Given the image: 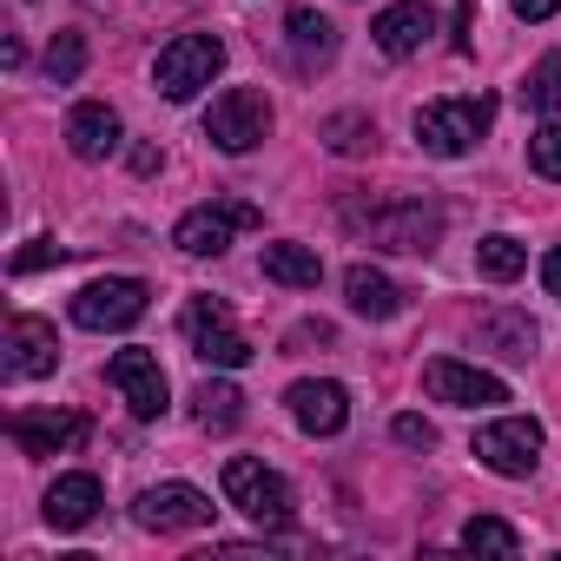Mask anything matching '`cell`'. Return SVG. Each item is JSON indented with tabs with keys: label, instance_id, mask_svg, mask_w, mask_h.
Wrapping results in <instances>:
<instances>
[{
	"label": "cell",
	"instance_id": "cell-21",
	"mask_svg": "<svg viewBox=\"0 0 561 561\" xmlns=\"http://www.w3.org/2000/svg\"><path fill=\"white\" fill-rule=\"evenodd\" d=\"M264 277L271 285H285V291H318L324 285V257L311 244H264Z\"/></svg>",
	"mask_w": 561,
	"mask_h": 561
},
{
	"label": "cell",
	"instance_id": "cell-14",
	"mask_svg": "<svg viewBox=\"0 0 561 561\" xmlns=\"http://www.w3.org/2000/svg\"><path fill=\"white\" fill-rule=\"evenodd\" d=\"M60 364V337L47 318H14L8 324V357H0V370H8V383H27V377H54Z\"/></svg>",
	"mask_w": 561,
	"mask_h": 561
},
{
	"label": "cell",
	"instance_id": "cell-15",
	"mask_svg": "<svg viewBox=\"0 0 561 561\" xmlns=\"http://www.w3.org/2000/svg\"><path fill=\"white\" fill-rule=\"evenodd\" d=\"M291 423L305 430V436H337L344 423H351V390L344 383H331V377H305V383H291Z\"/></svg>",
	"mask_w": 561,
	"mask_h": 561
},
{
	"label": "cell",
	"instance_id": "cell-7",
	"mask_svg": "<svg viewBox=\"0 0 561 561\" xmlns=\"http://www.w3.org/2000/svg\"><path fill=\"white\" fill-rule=\"evenodd\" d=\"M476 462L495 469V476H508V482L535 476V462H541V423L535 416H495V423H482L476 430Z\"/></svg>",
	"mask_w": 561,
	"mask_h": 561
},
{
	"label": "cell",
	"instance_id": "cell-34",
	"mask_svg": "<svg viewBox=\"0 0 561 561\" xmlns=\"http://www.w3.org/2000/svg\"><path fill=\"white\" fill-rule=\"evenodd\" d=\"M508 8H515V14H522V21H548V14H554V8H561V0H508Z\"/></svg>",
	"mask_w": 561,
	"mask_h": 561
},
{
	"label": "cell",
	"instance_id": "cell-17",
	"mask_svg": "<svg viewBox=\"0 0 561 561\" xmlns=\"http://www.w3.org/2000/svg\"><path fill=\"white\" fill-rule=\"evenodd\" d=\"M430 34H436V8H430V0H397V8H383L377 27H370V41H377L390 60H410Z\"/></svg>",
	"mask_w": 561,
	"mask_h": 561
},
{
	"label": "cell",
	"instance_id": "cell-22",
	"mask_svg": "<svg viewBox=\"0 0 561 561\" xmlns=\"http://www.w3.org/2000/svg\"><path fill=\"white\" fill-rule=\"evenodd\" d=\"M476 344H489L508 364H528L535 357V324L522 311H489V318H476Z\"/></svg>",
	"mask_w": 561,
	"mask_h": 561
},
{
	"label": "cell",
	"instance_id": "cell-32",
	"mask_svg": "<svg viewBox=\"0 0 561 561\" xmlns=\"http://www.w3.org/2000/svg\"><path fill=\"white\" fill-rule=\"evenodd\" d=\"M469 34H476V0H456V54H469V47H476Z\"/></svg>",
	"mask_w": 561,
	"mask_h": 561
},
{
	"label": "cell",
	"instance_id": "cell-11",
	"mask_svg": "<svg viewBox=\"0 0 561 561\" xmlns=\"http://www.w3.org/2000/svg\"><path fill=\"white\" fill-rule=\"evenodd\" d=\"M133 522L139 528H159V535H185V528H205L211 522V495H198L192 482H159L133 502Z\"/></svg>",
	"mask_w": 561,
	"mask_h": 561
},
{
	"label": "cell",
	"instance_id": "cell-30",
	"mask_svg": "<svg viewBox=\"0 0 561 561\" xmlns=\"http://www.w3.org/2000/svg\"><path fill=\"white\" fill-rule=\"evenodd\" d=\"M67 257V244H54V238H34L27 251H14V271L21 277H34V271H47V264H60Z\"/></svg>",
	"mask_w": 561,
	"mask_h": 561
},
{
	"label": "cell",
	"instance_id": "cell-24",
	"mask_svg": "<svg viewBox=\"0 0 561 561\" xmlns=\"http://www.w3.org/2000/svg\"><path fill=\"white\" fill-rule=\"evenodd\" d=\"M476 264L495 277V285H508V277H522V271H528V251H522L508 231H489V238L476 244Z\"/></svg>",
	"mask_w": 561,
	"mask_h": 561
},
{
	"label": "cell",
	"instance_id": "cell-1",
	"mask_svg": "<svg viewBox=\"0 0 561 561\" xmlns=\"http://www.w3.org/2000/svg\"><path fill=\"white\" fill-rule=\"evenodd\" d=\"M344 225L357 238H370L377 251H436L443 244V205L430 198H383V205H344Z\"/></svg>",
	"mask_w": 561,
	"mask_h": 561
},
{
	"label": "cell",
	"instance_id": "cell-13",
	"mask_svg": "<svg viewBox=\"0 0 561 561\" xmlns=\"http://www.w3.org/2000/svg\"><path fill=\"white\" fill-rule=\"evenodd\" d=\"M106 377H113V390L126 397V410H133L139 423L165 416V370H159L152 351H119V357L106 364Z\"/></svg>",
	"mask_w": 561,
	"mask_h": 561
},
{
	"label": "cell",
	"instance_id": "cell-2",
	"mask_svg": "<svg viewBox=\"0 0 561 561\" xmlns=\"http://www.w3.org/2000/svg\"><path fill=\"white\" fill-rule=\"evenodd\" d=\"M489 126H495V100H489V93H476V100H430V106L416 113V139H423V152H436V159H462Z\"/></svg>",
	"mask_w": 561,
	"mask_h": 561
},
{
	"label": "cell",
	"instance_id": "cell-35",
	"mask_svg": "<svg viewBox=\"0 0 561 561\" xmlns=\"http://www.w3.org/2000/svg\"><path fill=\"white\" fill-rule=\"evenodd\" d=\"M165 159H159V146H133V172H159Z\"/></svg>",
	"mask_w": 561,
	"mask_h": 561
},
{
	"label": "cell",
	"instance_id": "cell-19",
	"mask_svg": "<svg viewBox=\"0 0 561 561\" xmlns=\"http://www.w3.org/2000/svg\"><path fill=\"white\" fill-rule=\"evenodd\" d=\"M285 41H291V60H298L305 73H318V67L337 60V27H331L318 8H291V14H285Z\"/></svg>",
	"mask_w": 561,
	"mask_h": 561
},
{
	"label": "cell",
	"instance_id": "cell-18",
	"mask_svg": "<svg viewBox=\"0 0 561 561\" xmlns=\"http://www.w3.org/2000/svg\"><path fill=\"white\" fill-rule=\"evenodd\" d=\"M67 146H73V159H106V152H119V113H113L106 100H80V106L67 113Z\"/></svg>",
	"mask_w": 561,
	"mask_h": 561
},
{
	"label": "cell",
	"instance_id": "cell-26",
	"mask_svg": "<svg viewBox=\"0 0 561 561\" xmlns=\"http://www.w3.org/2000/svg\"><path fill=\"white\" fill-rule=\"evenodd\" d=\"M324 146L344 152V159H351V152H370V146H377V126H370L364 113H337V119H324Z\"/></svg>",
	"mask_w": 561,
	"mask_h": 561
},
{
	"label": "cell",
	"instance_id": "cell-25",
	"mask_svg": "<svg viewBox=\"0 0 561 561\" xmlns=\"http://www.w3.org/2000/svg\"><path fill=\"white\" fill-rule=\"evenodd\" d=\"M462 548H476V554H515L522 535H515L502 515H469V522H462Z\"/></svg>",
	"mask_w": 561,
	"mask_h": 561
},
{
	"label": "cell",
	"instance_id": "cell-10",
	"mask_svg": "<svg viewBox=\"0 0 561 561\" xmlns=\"http://www.w3.org/2000/svg\"><path fill=\"white\" fill-rule=\"evenodd\" d=\"M423 390H430L436 403H456V410H489V403H508V383H502L495 370L462 364V357H436V364L423 370Z\"/></svg>",
	"mask_w": 561,
	"mask_h": 561
},
{
	"label": "cell",
	"instance_id": "cell-6",
	"mask_svg": "<svg viewBox=\"0 0 561 561\" xmlns=\"http://www.w3.org/2000/svg\"><path fill=\"white\" fill-rule=\"evenodd\" d=\"M264 133H271V100L257 87H225L205 113V139L218 152H251Z\"/></svg>",
	"mask_w": 561,
	"mask_h": 561
},
{
	"label": "cell",
	"instance_id": "cell-33",
	"mask_svg": "<svg viewBox=\"0 0 561 561\" xmlns=\"http://www.w3.org/2000/svg\"><path fill=\"white\" fill-rule=\"evenodd\" d=\"M541 291H548V298H561V244L541 257Z\"/></svg>",
	"mask_w": 561,
	"mask_h": 561
},
{
	"label": "cell",
	"instance_id": "cell-12",
	"mask_svg": "<svg viewBox=\"0 0 561 561\" xmlns=\"http://www.w3.org/2000/svg\"><path fill=\"white\" fill-rule=\"evenodd\" d=\"M87 416H73V410H21V416H8V436H14V449L21 456H67V449H80L87 443Z\"/></svg>",
	"mask_w": 561,
	"mask_h": 561
},
{
	"label": "cell",
	"instance_id": "cell-16",
	"mask_svg": "<svg viewBox=\"0 0 561 561\" xmlns=\"http://www.w3.org/2000/svg\"><path fill=\"white\" fill-rule=\"evenodd\" d=\"M100 502H106V489H100V476H87V469H73V476H54V489H47V502H41V515H47V528H87L93 515H100Z\"/></svg>",
	"mask_w": 561,
	"mask_h": 561
},
{
	"label": "cell",
	"instance_id": "cell-23",
	"mask_svg": "<svg viewBox=\"0 0 561 561\" xmlns=\"http://www.w3.org/2000/svg\"><path fill=\"white\" fill-rule=\"evenodd\" d=\"M198 430H238V416H244V397H238V383H198Z\"/></svg>",
	"mask_w": 561,
	"mask_h": 561
},
{
	"label": "cell",
	"instance_id": "cell-28",
	"mask_svg": "<svg viewBox=\"0 0 561 561\" xmlns=\"http://www.w3.org/2000/svg\"><path fill=\"white\" fill-rule=\"evenodd\" d=\"M522 100H528L535 113H561V54H548V60H541L535 73H528Z\"/></svg>",
	"mask_w": 561,
	"mask_h": 561
},
{
	"label": "cell",
	"instance_id": "cell-27",
	"mask_svg": "<svg viewBox=\"0 0 561 561\" xmlns=\"http://www.w3.org/2000/svg\"><path fill=\"white\" fill-rule=\"evenodd\" d=\"M80 67H87V34H54V47H47V80H54V87H73Z\"/></svg>",
	"mask_w": 561,
	"mask_h": 561
},
{
	"label": "cell",
	"instance_id": "cell-31",
	"mask_svg": "<svg viewBox=\"0 0 561 561\" xmlns=\"http://www.w3.org/2000/svg\"><path fill=\"white\" fill-rule=\"evenodd\" d=\"M397 443H410V449H430V443H436V430H430L423 416H397Z\"/></svg>",
	"mask_w": 561,
	"mask_h": 561
},
{
	"label": "cell",
	"instance_id": "cell-29",
	"mask_svg": "<svg viewBox=\"0 0 561 561\" xmlns=\"http://www.w3.org/2000/svg\"><path fill=\"white\" fill-rule=\"evenodd\" d=\"M528 165H535L541 179H554V185H561V126H541V133L528 139Z\"/></svg>",
	"mask_w": 561,
	"mask_h": 561
},
{
	"label": "cell",
	"instance_id": "cell-4",
	"mask_svg": "<svg viewBox=\"0 0 561 561\" xmlns=\"http://www.w3.org/2000/svg\"><path fill=\"white\" fill-rule=\"evenodd\" d=\"M218 67H225V41H218V34H179L172 47H159L152 87H159L172 106H185L198 87H211V80H218Z\"/></svg>",
	"mask_w": 561,
	"mask_h": 561
},
{
	"label": "cell",
	"instance_id": "cell-20",
	"mask_svg": "<svg viewBox=\"0 0 561 561\" xmlns=\"http://www.w3.org/2000/svg\"><path fill=\"white\" fill-rule=\"evenodd\" d=\"M344 298H351V311L370 318V324H390V318L403 311V291L390 285L383 271H370V264H351V271H344Z\"/></svg>",
	"mask_w": 561,
	"mask_h": 561
},
{
	"label": "cell",
	"instance_id": "cell-3",
	"mask_svg": "<svg viewBox=\"0 0 561 561\" xmlns=\"http://www.w3.org/2000/svg\"><path fill=\"white\" fill-rule=\"evenodd\" d=\"M225 502L238 508V515H251L257 528H285L291 522V482L277 476V469H264V462H251V456H231L225 462Z\"/></svg>",
	"mask_w": 561,
	"mask_h": 561
},
{
	"label": "cell",
	"instance_id": "cell-5",
	"mask_svg": "<svg viewBox=\"0 0 561 561\" xmlns=\"http://www.w3.org/2000/svg\"><path fill=\"white\" fill-rule=\"evenodd\" d=\"M152 291L139 285V277H93V285L73 291V324L80 331H133L146 318Z\"/></svg>",
	"mask_w": 561,
	"mask_h": 561
},
{
	"label": "cell",
	"instance_id": "cell-9",
	"mask_svg": "<svg viewBox=\"0 0 561 561\" xmlns=\"http://www.w3.org/2000/svg\"><path fill=\"white\" fill-rule=\"evenodd\" d=\"M251 225H264L257 205H244V198H211V205H198V211L179 218L172 244L192 251V257H218V251L231 244V231H251Z\"/></svg>",
	"mask_w": 561,
	"mask_h": 561
},
{
	"label": "cell",
	"instance_id": "cell-8",
	"mask_svg": "<svg viewBox=\"0 0 561 561\" xmlns=\"http://www.w3.org/2000/svg\"><path fill=\"white\" fill-rule=\"evenodd\" d=\"M185 337H192V357L211 364V370H244L251 364V344L231 331V305L225 298H192L185 305Z\"/></svg>",
	"mask_w": 561,
	"mask_h": 561
}]
</instances>
